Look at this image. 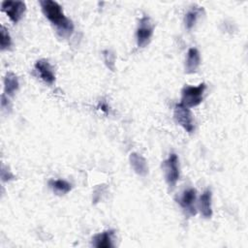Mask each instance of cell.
Segmentation results:
<instances>
[{"label": "cell", "mask_w": 248, "mask_h": 248, "mask_svg": "<svg viewBox=\"0 0 248 248\" xmlns=\"http://www.w3.org/2000/svg\"><path fill=\"white\" fill-rule=\"evenodd\" d=\"M162 168L164 170L165 180L170 187L173 189L179 179V162L178 157L175 153L170 154L169 158L162 163Z\"/></svg>", "instance_id": "cell-3"}, {"label": "cell", "mask_w": 248, "mask_h": 248, "mask_svg": "<svg viewBox=\"0 0 248 248\" xmlns=\"http://www.w3.org/2000/svg\"><path fill=\"white\" fill-rule=\"evenodd\" d=\"M1 107L3 109H11V103H10V100L8 99V96H6L5 93L2 94L1 96Z\"/></svg>", "instance_id": "cell-17"}, {"label": "cell", "mask_w": 248, "mask_h": 248, "mask_svg": "<svg viewBox=\"0 0 248 248\" xmlns=\"http://www.w3.org/2000/svg\"><path fill=\"white\" fill-rule=\"evenodd\" d=\"M201 64V55L196 47L188 49L186 60H185V72L187 74L195 73Z\"/></svg>", "instance_id": "cell-10"}, {"label": "cell", "mask_w": 248, "mask_h": 248, "mask_svg": "<svg viewBox=\"0 0 248 248\" xmlns=\"http://www.w3.org/2000/svg\"><path fill=\"white\" fill-rule=\"evenodd\" d=\"M113 231H105L97 233L92 238V245L97 248H110L113 247L112 243Z\"/></svg>", "instance_id": "cell-12"}, {"label": "cell", "mask_w": 248, "mask_h": 248, "mask_svg": "<svg viewBox=\"0 0 248 248\" xmlns=\"http://www.w3.org/2000/svg\"><path fill=\"white\" fill-rule=\"evenodd\" d=\"M35 69L38 72L40 78L47 84H52L55 81V75L53 73L52 67L46 59L38 60L35 63Z\"/></svg>", "instance_id": "cell-8"}, {"label": "cell", "mask_w": 248, "mask_h": 248, "mask_svg": "<svg viewBox=\"0 0 248 248\" xmlns=\"http://www.w3.org/2000/svg\"><path fill=\"white\" fill-rule=\"evenodd\" d=\"M206 89L205 83H201L197 86L185 85L181 91V102L187 108H194L199 106L202 101L203 93Z\"/></svg>", "instance_id": "cell-2"}, {"label": "cell", "mask_w": 248, "mask_h": 248, "mask_svg": "<svg viewBox=\"0 0 248 248\" xmlns=\"http://www.w3.org/2000/svg\"><path fill=\"white\" fill-rule=\"evenodd\" d=\"M1 178L3 181H9L11 179L14 178V175L12 172H10L9 170H6L4 167H2V170H1Z\"/></svg>", "instance_id": "cell-18"}, {"label": "cell", "mask_w": 248, "mask_h": 248, "mask_svg": "<svg viewBox=\"0 0 248 248\" xmlns=\"http://www.w3.org/2000/svg\"><path fill=\"white\" fill-rule=\"evenodd\" d=\"M173 116L178 125H180L186 132L192 133L195 129L193 114L189 108L182 104H177L173 109Z\"/></svg>", "instance_id": "cell-5"}, {"label": "cell", "mask_w": 248, "mask_h": 248, "mask_svg": "<svg viewBox=\"0 0 248 248\" xmlns=\"http://www.w3.org/2000/svg\"><path fill=\"white\" fill-rule=\"evenodd\" d=\"M1 10L6 13L14 23H17L25 13L26 5L22 1H3Z\"/></svg>", "instance_id": "cell-6"}, {"label": "cell", "mask_w": 248, "mask_h": 248, "mask_svg": "<svg viewBox=\"0 0 248 248\" xmlns=\"http://www.w3.org/2000/svg\"><path fill=\"white\" fill-rule=\"evenodd\" d=\"M129 161L134 171L140 176H145L148 173V165L144 157L140 154L133 152L129 156Z\"/></svg>", "instance_id": "cell-9"}, {"label": "cell", "mask_w": 248, "mask_h": 248, "mask_svg": "<svg viewBox=\"0 0 248 248\" xmlns=\"http://www.w3.org/2000/svg\"><path fill=\"white\" fill-rule=\"evenodd\" d=\"M198 11L196 9H193V10H190L184 16V24H185V27L190 30L192 29V27L194 26V24L196 23L197 21V18H198Z\"/></svg>", "instance_id": "cell-16"}, {"label": "cell", "mask_w": 248, "mask_h": 248, "mask_svg": "<svg viewBox=\"0 0 248 248\" xmlns=\"http://www.w3.org/2000/svg\"><path fill=\"white\" fill-rule=\"evenodd\" d=\"M40 5L43 14L54 26L58 36L69 38L74 31V23L64 15L61 6L52 0H41Z\"/></svg>", "instance_id": "cell-1"}, {"label": "cell", "mask_w": 248, "mask_h": 248, "mask_svg": "<svg viewBox=\"0 0 248 248\" xmlns=\"http://www.w3.org/2000/svg\"><path fill=\"white\" fill-rule=\"evenodd\" d=\"M197 199V192L194 188H188L184 190L181 195L177 199V202L179 205L187 211L190 215H195L197 213L195 202Z\"/></svg>", "instance_id": "cell-7"}, {"label": "cell", "mask_w": 248, "mask_h": 248, "mask_svg": "<svg viewBox=\"0 0 248 248\" xmlns=\"http://www.w3.org/2000/svg\"><path fill=\"white\" fill-rule=\"evenodd\" d=\"M0 34H1V36H0L1 50H5V49L10 48V46H12V39H11V36H10L8 30L4 26H1Z\"/></svg>", "instance_id": "cell-15"}, {"label": "cell", "mask_w": 248, "mask_h": 248, "mask_svg": "<svg viewBox=\"0 0 248 248\" xmlns=\"http://www.w3.org/2000/svg\"><path fill=\"white\" fill-rule=\"evenodd\" d=\"M212 193L209 189H206L200 197L199 200V208L201 211V214L204 218H210L212 216Z\"/></svg>", "instance_id": "cell-11"}, {"label": "cell", "mask_w": 248, "mask_h": 248, "mask_svg": "<svg viewBox=\"0 0 248 248\" xmlns=\"http://www.w3.org/2000/svg\"><path fill=\"white\" fill-rule=\"evenodd\" d=\"M154 25L149 16H144L139 21V26L136 32L137 45L139 47L146 46L153 35Z\"/></svg>", "instance_id": "cell-4"}, {"label": "cell", "mask_w": 248, "mask_h": 248, "mask_svg": "<svg viewBox=\"0 0 248 248\" xmlns=\"http://www.w3.org/2000/svg\"><path fill=\"white\" fill-rule=\"evenodd\" d=\"M19 87V82L17 77L12 73L9 72L6 74L4 78V91L7 96H14L15 93L17 91Z\"/></svg>", "instance_id": "cell-13"}, {"label": "cell", "mask_w": 248, "mask_h": 248, "mask_svg": "<svg viewBox=\"0 0 248 248\" xmlns=\"http://www.w3.org/2000/svg\"><path fill=\"white\" fill-rule=\"evenodd\" d=\"M48 186L56 195H65L72 190V185L64 179H50Z\"/></svg>", "instance_id": "cell-14"}]
</instances>
